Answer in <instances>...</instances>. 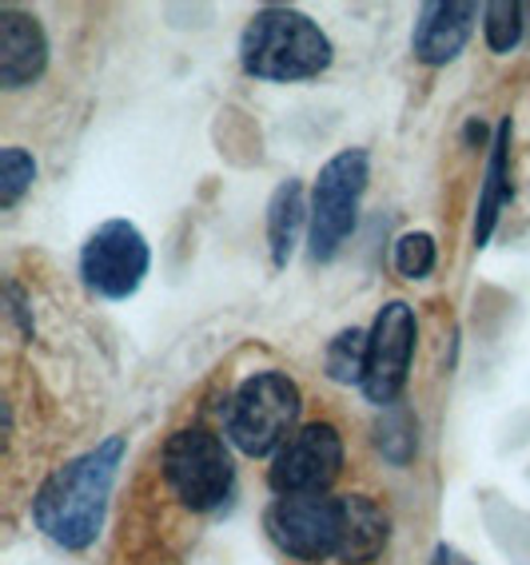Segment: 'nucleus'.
Returning a JSON list of instances; mask_svg holds the SVG:
<instances>
[{"instance_id":"1a4fd4ad","label":"nucleus","mask_w":530,"mask_h":565,"mask_svg":"<svg viewBox=\"0 0 530 565\" xmlns=\"http://www.w3.org/2000/svg\"><path fill=\"white\" fill-rule=\"evenodd\" d=\"M264 525L287 557L304 565L331 562L339 554V494L276 498Z\"/></svg>"},{"instance_id":"f03ea898","label":"nucleus","mask_w":530,"mask_h":565,"mask_svg":"<svg viewBox=\"0 0 530 565\" xmlns=\"http://www.w3.org/2000/svg\"><path fill=\"white\" fill-rule=\"evenodd\" d=\"M331 41L307 12L287 4H267L247 21L240 36V64L247 76L267 84H299L316 81L331 68Z\"/></svg>"},{"instance_id":"dca6fc26","label":"nucleus","mask_w":530,"mask_h":565,"mask_svg":"<svg viewBox=\"0 0 530 565\" xmlns=\"http://www.w3.org/2000/svg\"><path fill=\"white\" fill-rule=\"evenodd\" d=\"M324 366L331 383L363 386V374H368V331H359V327L339 331L336 339L327 343Z\"/></svg>"},{"instance_id":"aec40b11","label":"nucleus","mask_w":530,"mask_h":565,"mask_svg":"<svg viewBox=\"0 0 530 565\" xmlns=\"http://www.w3.org/2000/svg\"><path fill=\"white\" fill-rule=\"evenodd\" d=\"M4 299H9V315L17 319L21 334L32 339V334H36V323H32V311H29V303H24V291L17 287V282H9V287H4Z\"/></svg>"},{"instance_id":"0eeeda50","label":"nucleus","mask_w":530,"mask_h":565,"mask_svg":"<svg viewBox=\"0 0 530 565\" xmlns=\"http://www.w3.org/2000/svg\"><path fill=\"white\" fill-rule=\"evenodd\" d=\"M339 475H343V435L336 430V423H307L272 458L267 486L279 498H311L327 494Z\"/></svg>"},{"instance_id":"f8f14e48","label":"nucleus","mask_w":530,"mask_h":565,"mask_svg":"<svg viewBox=\"0 0 530 565\" xmlns=\"http://www.w3.org/2000/svg\"><path fill=\"white\" fill-rule=\"evenodd\" d=\"M391 537L388 510L368 494H339V554L343 565H368L383 554Z\"/></svg>"},{"instance_id":"4468645a","label":"nucleus","mask_w":530,"mask_h":565,"mask_svg":"<svg viewBox=\"0 0 530 565\" xmlns=\"http://www.w3.org/2000/svg\"><path fill=\"white\" fill-rule=\"evenodd\" d=\"M311 227V203L304 200V183L284 180L267 203V252L276 267H287L296 255L299 235Z\"/></svg>"},{"instance_id":"2eb2a0df","label":"nucleus","mask_w":530,"mask_h":565,"mask_svg":"<svg viewBox=\"0 0 530 565\" xmlns=\"http://www.w3.org/2000/svg\"><path fill=\"white\" fill-rule=\"evenodd\" d=\"M375 450L383 455V462L407 466L418 450V418L411 414V406L395 403L379 411L375 423Z\"/></svg>"},{"instance_id":"f257e3e1","label":"nucleus","mask_w":530,"mask_h":565,"mask_svg":"<svg viewBox=\"0 0 530 565\" xmlns=\"http://www.w3.org/2000/svg\"><path fill=\"white\" fill-rule=\"evenodd\" d=\"M124 455H128V438L108 435L93 450L68 458L44 478L32 498V522L52 545L81 554L100 537Z\"/></svg>"},{"instance_id":"412c9836","label":"nucleus","mask_w":530,"mask_h":565,"mask_svg":"<svg viewBox=\"0 0 530 565\" xmlns=\"http://www.w3.org/2000/svg\"><path fill=\"white\" fill-rule=\"evenodd\" d=\"M431 565H475L467 554H459L455 545H447V542H438L435 545V557H431Z\"/></svg>"},{"instance_id":"9b49d317","label":"nucleus","mask_w":530,"mask_h":565,"mask_svg":"<svg viewBox=\"0 0 530 565\" xmlns=\"http://www.w3.org/2000/svg\"><path fill=\"white\" fill-rule=\"evenodd\" d=\"M49 68L44 24L21 9H0V88H29Z\"/></svg>"},{"instance_id":"5701e85b","label":"nucleus","mask_w":530,"mask_h":565,"mask_svg":"<svg viewBox=\"0 0 530 565\" xmlns=\"http://www.w3.org/2000/svg\"><path fill=\"white\" fill-rule=\"evenodd\" d=\"M522 9H527V4H522ZM527 17H530V9H527Z\"/></svg>"},{"instance_id":"ddd939ff","label":"nucleus","mask_w":530,"mask_h":565,"mask_svg":"<svg viewBox=\"0 0 530 565\" xmlns=\"http://www.w3.org/2000/svg\"><path fill=\"white\" fill-rule=\"evenodd\" d=\"M510 195H515V188H510V120H502L495 128V136H490L487 175H483L479 212H475V247H487L490 243Z\"/></svg>"},{"instance_id":"6e6552de","label":"nucleus","mask_w":530,"mask_h":565,"mask_svg":"<svg viewBox=\"0 0 530 565\" xmlns=\"http://www.w3.org/2000/svg\"><path fill=\"white\" fill-rule=\"evenodd\" d=\"M415 339H418V319L411 303L391 299L388 307H379L375 323L368 331V374H363V394L368 403L395 406L403 386H407L411 359H415Z\"/></svg>"},{"instance_id":"423d86ee","label":"nucleus","mask_w":530,"mask_h":565,"mask_svg":"<svg viewBox=\"0 0 530 565\" xmlns=\"http://www.w3.org/2000/svg\"><path fill=\"white\" fill-rule=\"evenodd\" d=\"M152 267V247L144 232L128 220L100 223L81 247V279L84 287L108 303L132 299L140 291L144 275Z\"/></svg>"},{"instance_id":"4be33fe9","label":"nucleus","mask_w":530,"mask_h":565,"mask_svg":"<svg viewBox=\"0 0 530 565\" xmlns=\"http://www.w3.org/2000/svg\"><path fill=\"white\" fill-rule=\"evenodd\" d=\"M487 140V124L483 120H470L467 124V143H483Z\"/></svg>"},{"instance_id":"9d476101","label":"nucleus","mask_w":530,"mask_h":565,"mask_svg":"<svg viewBox=\"0 0 530 565\" xmlns=\"http://www.w3.org/2000/svg\"><path fill=\"white\" fill-rule=\"evenodd\" d=\"M475 17H483V9L467 0H427L415 17V32H411L415 61L427 68L459 61L470 32H475Z\"/></svg>"},{"instance_id":"f3484780","label":"nucleus","mask_w":530,"mask_h":565,"mask_svg":"<svg viewBox=\"0 0 530 565\" xmlns=\"http://www.w3.org/2000/svg\"><path fill=\"white\" fill-rule=\"evenodd\" d=\"M527 9L515 4V0H490L483 4V36H487V49L507 56L522 44V32H527Z\"/></svg>"},{"instance_id":"20e7f679","label":"nucleus","mask_w":530,"mask_h":565,"mask_svg":"<svg viewBox=\"0 0 530 565\" xmlns=\"http://www.w3.org/2000/svg\"><path fill=\"white\" fill-rule=\"evenodd\" d=\"M371 160L363 148H343L319 168L311 188V227H307V252L316 263H331L359 223V203L368 192Z\"/></svg>"},{"instance_id":"a211bd4d","label":"nucleus","mask_w":530,"mask_h":565,"mask_svg":"<svg viewBox=\"0 0 530 565\" xmlns=\"http://www.w3.org/2000/svg\"><path fill=\"white\" fill-rule=\"evenodd\" d=\"M438 263V247H435V235L427 232H407L395 239V271L403 275V279L418 282L427 279L431 271H435Z\"/></svg>"},{"instance_id":"39448f33","label":"nucleus","mask_w":530,"mask_h":565,"mask_svg":"<svg viewBox=\"0 0 530 565\" xmlns=\"http://www.w3.org/2000/svg\"><path fill=\"white\" fill-rule=\"evenodd\" d=\"M163 478L184 510L212 514L232 498L235 466L227 443L208 426H184L163 443Z\"/></svg>"},{"instance_id":"7ed1b4c3","label":"nucleus","mask_w":530,"mask_h":565,"mask_svg":"<svg viewBox=\"0 0 530 565\" xmlns=\"http://www.w3.org/2000/svg\"><path fill=\"white\" fill-rule=\"evenodd\" d=\"M304 391L284 371H255L235 386L224 414L227 443L247 458L279 455L299 430Z\"/></svg>"},{"instance_id":"6ab92c4d","label":"nucleus","mask_w":530,"mask_h":565,"mask_svg":"<svg viewBox=\"0 0 530 565\" xmlns=\"http://www.w3.org/2000/svg\"><path fill=\"white\" fill-rule=\"evenodd\" d=\"M36 180V160L24 148H4L0 152V207H17L21 195Z\"/></svg>"}]
</instances>
